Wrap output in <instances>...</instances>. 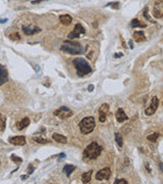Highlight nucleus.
Listing matches in <instances>:
<instances>
[{"label":"nucleus","mask_w":163,"mask_h":184,"mask_svg":"<svg viewBox=\"0 0 163 184\" xmlns=\"http://www.w3.org/2000/svg\"><path fill=\"white\" fill-rule=\"evenodd\" d=\"M59 21H60V23L62 25L68 26V25H71V22H73V17L69 15H62L59 17Z\"/></svg>","instance_id":"2eb2a0df"},{"label":"nucleus","mask_w":163,"mask_h":184,"mask_svg":"<svg viewBox=\"0 0 163 184\" xmlns=\"http://www.w3.org/2000/svg\"><path fill=\"white\" fill-rule=\"evenodd\" d=\"M33 139H34V141H36V142H38V143H41V144H45V143L49 142L48 139H45V138H43V137H34Z\"/></svg>","instance_id":"b1692460"},{"label":"nucleus","mask_w":163,"mask_h":184,"mask_svg":"<svg viewBox=\"0 0 163 184\" xmlns=\"http://www.w3.org/2000/svg\"><path fill=\"white\" fill-rule=\"evenodd\" d=\"M52 138L55 140L56 142L62 143V144H65V143L67 142V138H66L65 136H63V135H61V134H57V133H54V134L52 135Z\"/></svg>","instance_id":"dca6fc26"},{"label":"nucleus","mask_w":163,"mask_h":184,"mask_svg":"<svg viewBox=\"0 0 163 184\" xmlns=\"http://www.w3.org/2000/svg\"><path fill=\"white\" fill-rule=\"evenodd\" d=\"M0 69H1V75H0V84L3 85L4 83L8 81V72L7 70L5 69L4 66H0Z\"/></svg>","instance_id":"ddd939ff"},{"label":"nucleus","mask_w":163,"mask_h":184,"mask_svg":"<svg viewBox=\"0 0 163 184\" xmlns=\"http://www.w3.org/2000/svg\"><path fill=\"white\" fill-rule=\"evenodd\" d=\"M102 152V146L99 145L97 142H92L88 145L84 150V157L85 159H96Z\"/></svg>","instance_id":"7ed1b4c3"},{"label":"nucleus","mask_w":163,"mask_h":184,"mask_svg":"<svg viewBox=\"0 0 163 184\" xmlns=\"http://www.w3.org/2000/svg\"><path fill=\"white\" fill-rule=\"evenodd\" d=\"M34 170H35L34 166H33V165L30 164V165H29V167H28V174L31 175V174H32V173H33V171H34Z\"/></svg>","instance_id":"7c9ffc66"},{"label":"nucleus","mask_w":163,"mask_h":184,"mask_svg":"<svg viewBox=\"0 0 163 184\" xmlns=\"http://www.w3.org/2000/svg\"><path fill=\"white\" fill-rule=\"evenodd\" d=\"M95 126H96V122H95V119L93 118V117H86L79 124L81 132L85 135L90 134L91 132H93Z\"/></svg>","instance_id":"20e7f679"},{"label":"nucleus","mask_w":163,"mask_h":184,"mask_svg":"<svg viewBox=\"0 0 163 184\" xmlns=\"http://www.w3.org/2000/svg\"><path fill=\"white\" fill-rule=\"evenodd\" d=\"M5 123H6V119H5V116L2 115L1 116V131L5 130Z\"/></svg>","instance_id":"cd10ccee"},{"label":"nucleus","mask_w":163,"mask_h":184,"mask_svg":"<svg viewBox=\"0 0 163 184\" xmlns=\"http://www.w3.org/2000/svg\"><path fill=\"white\" fill-rule=\"evenodd\" d=\"M6 21H7V20H6V19H3V20H1V23H2V24H3V23H5V22H6Z\"/></svg>","instance_id":"ea45409f"},{"label":"nucleus","mask_w":163,"mask_h":184,"mask_svg":"<svg viewBox=\"0 0 163 184\" xmlns=\"http://www.w3.org/2000/svg\"><path fill=\"white\" fill-rule=\"evenodd\" d=\"M60 49L63 52L69 54H73V55H78V54H83L86 52V48L81 44L80 42L77 41H64V43L62 44V46L60 47Z\"/></svg>","instance_id":"f257e3e1"},{"label":"nucleus","mask_w":163,"mask_h":184,"mask_svg":"<svg viewBox=\"0 0 163 184\" xmlns=\"http://www.w3.org/2000/svg\"><path fill=\"white\" fill-rule=\"evenodd\" d=\"M11 159L13 161V162H15V163H22V157H15V155H11Z\"/></svg>","instance_id":"c85d7f7f"},{"label":"nucleus","mask_w":163,"mask_h":184,"mask_svg":"<svg viewBox=\"0 0 163 184\" xmlns=\"http://www.w3.org/2000/svg\"><path fill=\"white\" fill-rule=\"evenodd\" d=\"M131 25L133 28H146V24L142 23L141 21H139L138 19H134V20L131 21Z\"/></svg>","instance_id":"412c9836"},{"label":"nucleus","mask_w":163,"mask_h":184,"mask_svg":"<svg viewBox=\"0 0 163 184\" xmlns=\"http://www.w3.org/2000/svg\"><path fill=\"white\" fill-rule=\"evenodd\" d=\"M159 167H160V170H161V171L163 172V163H160V164H159Z\"/></svg>","instance_id":"e433bc0d"},{"label":"nucleus","mask_w":163,"mask_h":184,"mask_svg":"<svg viewBox=\"0 0 163 184\" xmlns=\"http://www.w3.org/2000/svg\"><path fill=\"white\" fill-rule=\"evenodd\" d=\"M43 1H46V0H34L32 3H33V4H38V3L43 2Z\"/></svg>","instance_id":"2f4dec72"},{"label":"nucleus","mask_w":163,"mask_h":184,"mask_svg":"<svg viewBox=\"0 0 163 184\" xmlns=\"http://www.w3.org/2000/svg\"><path fill=\"white\" fill-rule=\"evenodd\" d=\"M22 32L26 35H33L36 34V33L41 32V29L39 27H37L35 25H30V26H26V27H22Z\"/></svg>","instance_id":"9b49d317"},{"label":"nucleus","mask_w":163,"mask_h":184,"mask_svg":"<svg viewBox=\"0 0 163 184\" xmlns=\"http://www.w3.org/2000/svg\"><path fill=\"white\" fill-rule=\"evenodd\" d=\"M115 184H127V181L124 179H116L114 181Z\"/></svg>","instance_id":"c756f323"},{"label":"nucleus","mask_w":163,"mask_h":184,"mask_svg":"<svg viewBox=\"0 0 163 184\" xmlns=\"http://www.w3.org/2000/svg\"><path fill=\"white\" fill-rule=\"evenodd\" d=\"M153 15L156 19L163 17V2L162 1H157L154 5L153 9Z\"/></svg>","instance_id":"1a4fd4ad"},{"label":"nucleus","mask_w":163,"mask_h":184,"mask_svg":"<svg viewBox=\"0 0 163 184\" xmlns=\"http://www.w3.org/2000/svg\"><path fill=\"white\" fill-rule=\"evenodd\" d=\"M93 171H88L84 174H82V181L83 183H89L91 181V177H92Z\"/></svg>","instance_id":"6ab92c4d"},{"label":"nucleus","mask_w":163,"mask_h":184,"mask_svg":"<svg viewBox=\"0 0 163 184\" xmlns=\"http://www.w3.org/2000/svg\"><path fill=\"white\" fill-rule=\"evenodd\" d=\"M111 176V170L109 168H104V169L100 170L96 174V179L98 181H102V180H108Z\"/></svg>","instance_id":"6e6552de"},{"label":"nucleus","mask_w":163,"mask_h":184,"mask_svg":"<svg viewBox=\"0 0 163 184\" xmlns=\"http://www.w3.org/2000/svg\"><path fill=\"white\" fill-rule=\"evenodd\" d=\"M20 178H22V180H24V179H27L28 176H26V175H22V176H20Z\"/></svg>","instance_id":"58836bf2"},{"label":"nucleus","mask_w":163,"mask_h":184,"mask_svg":"<svg viewBox=\"0 0 163 184\" xmlns=\"http://www.w3.org/2000/svg\"><path fill=\"white\" fill-rule=\"evenodd\" d=\"M148 12H149V8H148V6H147V7H145V9H144V12H143V15H144V17H145V19H147V20H148L150 23H155V21L152 20L151 17H150V15H149Z\"/></svg>","instance_id":"5701e85b"},{"label":"nucleus","mask_w":163,"mask_h":184,"mask_svg":"<svg viewBox=\"0 0 163 184\" xmlns=\"http://www.w3.org/2000/svg\"><path fill=\"white\" fill-rule=\"evenodd\" d=\"M35 70H36V71L38 72V71H39V66H35Z\"/></svg>","instance_id":"a19ab883"},{"label":"nucleus","mask_w":163,"mask_h":184,"mask_svg":"<svg viewBox=\"0 0 163 184\" xmlns=\"http://www.w3.org/2000/svg\"><path fill=\"white\" fill-rule=\"evenodd\" d=\"M9 38L11 40H13V41H16V40H20V34L18 33H13V34H11V35H9Z\"/></svg>","instance_id":"a878e982"},{"label":"nucleus","mask_w":163,"mask_h":184,"mask_svg":"<svg viewBox=\"0 0 163 184\" xmlns=\"http://www.w3.org/2000/svg\"><path fill=\"white\" fill-rule=\"evenodd\" d=\"M109 112V106L107 103H103L99 108V121L100 122H105L106 121V116Z\"/></svg>","instance_id":"9d476101"},{"label":"nucleus","mask_w":163,"mask_h":184,"mask_svg":"<svg viewBox=\"0 0 163 184\" xmlns=\"http://www.w3.org/2000/svg\"><path fill=\"white\" fill-rule=\"evenodd\" d=\"M121 56H123V54H122L121 52H118V53L114 54V57H117V58H118V57H121Z\"/></svg>","instance_id":"473e14b6"},{"label":"nucleus","mask_w":163,"mask_h":184,"mask_svg":"<svg viewBox=\"0 0 163 184\" xmlns=\"http://www.w3.org/2000/svg\"><path fill=\"white\" fill-rule=\"evenodd\" d=\"M134 39L137 42H144L146 40V36L142 31H136V32H134Z\"/></svg>","instance_id":"f3484780"},{"label":"nucleus","mask_w":163,"mask_h":184,"mask_svg":"<svg viewBox=\"0 0 163 184\" xmlns=\"http://www.w3.org/2000/svg\"><path fill=\"white\" fill-rule=\"evenodd\" d=\"M73 115V112L71 108H68L67 106H61V108H59L58 110H56L54 112V116L58 117L61 120H65V119L71 118Z\"/></svg>","instance_id":"39448f33"},{"label":"nucleus","mask_w":163,"mask_h":184,"mask_svg":"<svg viewBox=\"0 0 163 184\" xmlns=\"http://www.w3.org/2000/svg\"><path fill=\"white\" fill-rule=\"evenodd\" d=\"M115 117H116V120H117V122H118V123H122V122H124V121H127V119H129L122 108H118V110H117Z\"/></svg>","instance_id":"4468645a"},{"label":"nucleus","mask_w":163,"mask_h":184,"mask_svg":"<svg viewBox=\"0 0 163 184\" xmlns=\"http://www.w3.org/2000/svg\"><path fill=\"white\" fill-rule=\"evenodd\" d=\"M73 66L77 69V74L79 77H84L88 74H90L92 72L90 64L86 59H84L83 57H77L73 59Z\"/></svg>","instance_id":"f03ea898"},{"label":"nucleus","mask_w":163,"mask_h":184,"mask_svg":"<svg viewBox=\"0 0 163 184\" xmlns=\"http://www.w3.org/2000/svg\"><path fill=\"white\" fill-rule=\"evenodd\" d=\"M129 46H131V48H134V44H133V42L129 41Z\"/></svg>","instance_id":"4c0bfd02"},{"label":"nucleus","mask_w":163,"mask_h":184,"mask_svg":"<svg viewBox=\"0 0 163 184\" xmlns=\"http://www.w3.org/2000/svg\"><path fill=\"white\" fill-rule=\"evenodd\" d=\"M75 169H76V167H75V166H73V165H65V166L63 167V172L65 173L66 176L69 177L71 173L75 171Z\"/></svg>","instance_id":"aec40b11"},{"label":"nucleus","mask_w":163,"mask_h":184,"mask_svg":"<svg viewBox=\"0 0 163 184\" xmlns=\"http://www.w3.org/2000/svg\"><path fill=\"white\" fill-rule=\"evenodd\" d=\"M94 90V85H89V87H88V91H90V92H92V91Z\"/></svg>","instance_id":"72a5a7b5"},{"label":"nucleus","mask_w":163,"mask_h":184,"mask_svg":"<svg viewBox=\"0 0 163 184\" xmlns=\"http://www.w3.org/2000/svg\"><path fill=\"white\" fill-rule=\"evenodd\" d=\"M8 141H9V143H11L13 145H20V146H22V145L26 144V137L24 136H15V137L9 138Z\"/></svg>","instance_id":"f8f14e48"},{"label":"nucleus","mask_w":163,"mask_h":184,"mask_svg":"<svg viewBox=\"0 0 163 184\" xmlns=\"http://www.w3.org/2000/svg\"><path fill=\"white\" fill-rule=\"evenodd\" d=\"M115 136V141H116L117 145L119 147H122L123 146V140H122V136L119 134V133H115L114 134Z\"/></svg>","instance_id":"4be33fe9"},{"label":"nucleus","mask_w":163,"mask_h":184,"mask_svg":"<svg viewBox=\"0 0 163 184\" xmlns=\"http://www.w3.org/2000/svg\"><path fill=\"white\" fill-rule=\"evenodd\" d=\"M29 125H30V119L24 118V119H22L20 122L17 123V129H18V130H24V128H27Z\"/></svg>","instance_id":"a211bd4d"},{"label":"nucleus","mask_w":163,"mask_h":184,"mask_svg":"<svg viewBox=\"0 0 163 184\" xmlns=\"http://www.w3.org/2000/svg\"><path fill=\"white\" fill-rule=\"evenodd\" d=\"M158 137H159V133H153V134L147 136V139L149 141H156V140L158 139Z\"/></svg>","instance_id":"393cba45"},{"label":"nucleus","mask_w":163,"mask_h":184,"mask_svg":"<svg viewBox=\"0 0 163 184\" xmlns=\"http://www.w3.org/2000/svg\"><path fill=\"white\" fill-rule=\"evenodd\" d=\"M86 34V29L82 26L81 24H77L75 26V29L68 34V38L69 39H76V38H80L82 35Z\"/></svg>","instance_id":"423d86ee"},{"label":"nucleus","mask_w":163,"mask_h":184,"mask_svg":"<svg viewBox=\"0 0 163 184\" xmlns=\"http://www.w3.org/2000/svg\"><path fill=\"white\" fill-rule=\"evenodd\" d=\"M158 106H159V99L156 96H154L153 98H152V101L151 103H150V106H148V108H146V110H145V114H146L147 116H152L155 114V112L157 110V108H158Z\"/></svg>","instance_id":"0eeeda50"},{"label":"nucleus","mask_w":163,"mask_h":184,"mask_svg":"<svg viewBox=\"0 0 163 184\" xmlns=\"http://www.w3.org/2000/svg\"><path fill=\"white\" fill-rule=\"evenodd\" d=\"M59 159H64L65 157V153H60V155H58Z\"/></svg>","instance_id":"c9c22d12"},{"label":"nucleus","mask_w":163,"mask_h":184,"mask_svg":"<svg viewBox=\"0 0 163 184\" xmlns=\"http://www.w3.org/2000/svg\"><path fill=\"white\" fill-rule=\"evenodd\" d=\"M111 5L113 9H119L120 7V3L119 2H111V3H108L106 6H110Z\"/></svg>","instance_id":"bb28decb"},{"label":"nucleus","mask_w":163,"mask_h":184,"mask_svg":"<svg viewBox=\"0 0 163 184\" xmlns=\"http://www.w3.org/2000/svg\"><path fill=\"white\" fill-rule=\"evenodd\" d=\"M145 167H146V169H147V170H148L149 173H151V168H150V166H149L148 163H146V164H145Z\"/></svg>","instance_id":"f704fd0d"}]
</instances>
